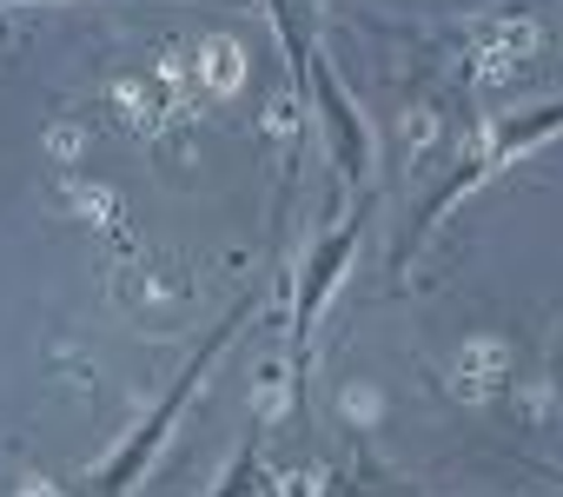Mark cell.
Returning a JSON list of instances; mask_svg holds the SVG:
<instances>
[{
	"label": "cell",
	"mask_w": 563,
	"mask_h": 497,
	"mask_svg": "<svg viewBox=\"0 0 563 497\" xmlns=\"http://www.w3.org/2000/svg\"><path fill=\"white\" fill-rule=\"evenodd\" d=\"M239 319H245V306H239V312H232V319H219V325H212V339H206V345H199V352H192V365H186V372H179V378H173V391H166V398H159V411H153V418H146V424H140V438H133V444H126V451H120V457H113V464H107V471H100V490H126V484H133V477H140V471H146V464H153V451H159V444H166V431H173V418H179V411H186V398H192V391H199V378H206V372H212V358H219V352H225V339H232V332H239Z\"/></svg>",
	"instance_id": "obj_1"
},
{
	"label": "cell",
	"mask_w": 563,
	"mask_h": 497,
	"mask_svg": "<svg viewBox=\"0 0 563 497\" xmlns=\"http://www.w3.org/2000/svg\"><path fill=\"white\" fill-rule=\"evenodd\" d=\"M365 219H372V199H358V212H352V225H339L325 245H319V259H312V273H306V292H299V312H292V378H299V398H306V365H312V325H319V312H325V299H332V286H339V273L352 266V253H358V239H365Z\"/></svg>",
	"instance_id": "obj_2"
},
{
	"label": "cell",
	"mask_w": 563,
	"mask_h": 497,
	"mask_svg": "<svg viewBox=\"0 0 563 497\" xmlns=\"http://www.w3.org/2000/svg\"><path fill=\"white\" fill-rule=\"evenodd\" d=\"M306 80H312V100H319V120H325V133H332V153H339V166H345L352 179H365V166H372V133H365L358 107L345 100L339 74H332V67H325L319 54H312Z\"/></svg>",
	"instance_id": "obj_3"
},
{
	"label": "cell",
	"mask_w": 563,
	"mask_h": 497,
	"mask_svg": "<svg viewBox=\"0 0 563 497\" xmlns=\"http://www.w3.org/2000/svg\"><path fill=\"white\" fill-rule=\"evenodd\" d=\"M550 133H563V107H537V113H523V120H504V126H497V140L484 146L490 173H497L504 159L530 153V146H537V140H550Z\"/></svg>",
	"instance_id": "obj_4"
},
{
	"label": "cell",
	"mask_w": 563,
	"mask_h": 497,
	"mask_svg": "<svg viewBox=\"0 0 563 497\" xmlns=\"http://www.w3.org/2000/svg\"><path fill=\"white\" fill-rule=\"evenodd\" d=\"M0 8H8V0H0Z\"/></svg>",
	"instance_id": "obj_5"
}]
</instances>
